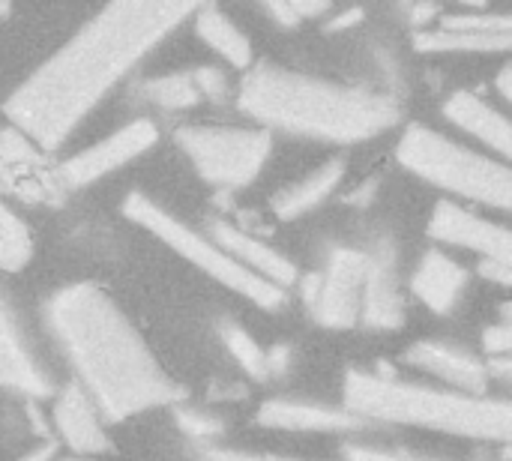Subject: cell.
<instances>
[{"instance_id": "cell-36", "label": "cell", "mask_w": 512, "mask_h": 461, "mask_svg": "<svg viewBox=\"0 0 512 461\" xmlns=\"http://www.w3.org/2000/svg\"><path fill=\"white\" fill-rule=\"evenodd\" d=\"M291 6H294V12H297V18H300V21L324 18V15H330V12H333V3H327V0H315V3L297 0V3H291Z\"/></svg>"}, {"instance_id": "cell-16", "label": "cell", "mask_w": 512, "mask_h": 461, "mask_svg": "<svg viewBox=\"0 0 512 461\" xmlns=\"http://www.w3.org/2000/svg\"><path fill=\"white\" fill-rule=\"evenodd\" d=\"M360 321L372 330H393L405 321V297L399 288L396 255L384 246L366 255V276L360 294Z\"/></svg>"}, {"instance_id": "cell-17", "label": "cell", "mask_w": 512, "mask_h": 461, "mask_svg": "<svg viewBox=\"0 0 512 461\" xmlns=\"http://www.w3.org/2000/svg\"><path fill=\"white\" fill-rule=\"evenodd\" d=\"M468 285L471 273L441 249H429L411 276V291L417 294V300L441 318L453 315L462 306Z\"/></svg>"}, {"instance_id": "cell-42", "label": "cell", "mask_w": 512, "mask_h": 461, "mask_svg": "<svg viewBox=\"0 0 512 461\" xmlns=\"http://www.w3.org/2000/svg\"><path fill=\"white\" fill-rule=\"evenodd\" d=\"M3 15H12V6H9V3H0V18H3Z\"/></svg>"}, {"instance_id": "cell-25", "label": "cell", "mask_w": 512, "mask_h": 461, "mask_svg": "<svg viewBox=\"0 0 512 461\" xmlns=\"http://www.w3.org/2000/svg\"><path fill=\"white\" fill-rule=\"evenodd\" d=\"M219 339L228 348V354L237 360V366L252 378V381H270V369H267V351L252 339V333H246L237 321H222L219 324Z\"/></svg>"}, {"instance_id": "cell-24", "label": "cell", "mask_w": 512, "mask_h": 461, "mask_svg": "<svg viewBox=\"0 0 512 461\" xmlns=\"http://www.w3.org/2000/svg\"><path fill=\"white\" fill-rule=\"evenodd\" d=\"M33 255V234L21 216L12 213V207L0 198V270L18 273L27 267Z\"/></svg>"}, {"instance_id": "cell-11", "label": "cell", "mask_w": 512, "mask_h": 461, "mask_svg": "<svg viewBox=\"0 0 512 461\" xmlns=\"http://www.w3.org/2000/svg\"><path fill=\"white\" fill-rule=\"evenodd\" d=\"M429 237L435 243H447L465 252L480 255L483 261L510 264V228L501 222H489L456 201H438L429 219Z\"/></svg>"}, {"instance_id": "cell-5", "label": "cell", "mask_w": 512, "mask_h": 461, "mask_svg": "<svg viewBox=\"0 0 512 461\" xmlns=\"http://www.w3.org/2000/svg\"><path fill=\"white\" fill-rule=\"evenodd\" d=\"M396 159L414 177L432 183L441 192H450L456 198L486 204L495 210H510V162L471 150L423 123H411L402 132L396 144Z\"/></svg>"}, {"instance_id": "cell-10", "label": "cell", "mask_w": 512, "mask_h": 461, "mask_svg": "<svg viewBox=\"0 0 512 461\" xmlns=\"http://www.w3.org/2000/svg\"><path fill=\"white\" fill-rule=\"evenodd\" d=\"M0 390L24 399H48L57 393L48 369L39 363L18 315L0 291Z\"/></svg>"}, {"instance_id": "cell-38", "label": "cell", "mask_w": 512, "mask_h": 461, "mask_svg": "<svg viewBox=\"0 0 512 461\" xmlns=\"http://www.w3.org/2000/svg\"><path fill=\"white\" fill-rule=\"evenodd\" d=\"M318 285H321V273H309V276H303L300 279V297H303V303L312 309V303H315V297H318Z\"/></svg>"}, {"instance_id": "cell-21", "label": "cell", "mask_w": 512, "mask_h": 461, "mask_svg": "<svg viewBox=\"0 0 512 461\" xmlns=\"http://www.w3.org/2000/svg\"><path fill=\"white\" fill-rule=\"evenodd\" d=\"M195 33L234 69H249L255 63L252 39L216 6V3H198L192 12Z\"/></svg>"}, {"instance_id": "cell-37", "label": "cell", "mask_w": 512, "mask_h": 461, "mask_svg": "<svg viewBox=\"0 0 512 461\" xmlns=\"http://www.w3.org/2000/svg\"><path fill=\"white\" fill-rule=\"evenodd\" d=\"M480 276H486L489 282L501 285V288H510V264H501V261H480Z\"/></svg>"}, {"instance_id": "cell-12", "label": "cell", "mask_w": 512, "mask_h": 461, "mask_svg": "<svg viewBox=\"0 0 512 461\" xmlns=\"http://www.w3.org/2000/svg\"><path fill=\"white\" fill-rule=\"evenodd\" d=\"M0 186L27 204L57 201V174L45 165V153L36 150L21 132L0 129Z\"/></svg>"}, {"instance_id": "cell-15", "label": "cell", "mask_w": 512, "mask_h": 461, "mask_svg": "<svg viewBox=\"0 0 512 461\" xmlns=\"http://www.w3.org/2000/svg\"><path fill=\"white\" fill-rule=\"evenodd\" d=\"M207 237L225 252L231 255L240 267H246L249 273L261 276L264 282L288 291L294 282H297V264L291 258H285L279 249L267 246L264 240L246 234L243 228L231 225V222H222V219H210L207 222Z\"/></svg>"}, {"instance_id": "cell-14", "label": "cell", "mask_w": 512, "mask_h": 461, "mask_svg": "<svg viewBox=\"0 0 512 461\" xmlns=\"http://www.w3.org/2000/svg\"><path fill=\"white\" fill-rule=\"evenodd\" d=\"M51 426L60 435V441L84 459H93L99 453L111 450V438L105 432L102 414L96 411V405L87 399V393L72 381L63 384L54 393V405H51Z\"/></svg>"}, {"instance_id": "cell-18", "label": "cell", "mask_w": 512, "mask_h": 461, "mask_svg": "<svg viewBox=\"0 0 512 461\" xmlns=\"http://www.w3.org/2000/svg\"><path fill=\"white\" fill-rule=\"evenodd\" d=\"M258 423L282 432H357L363 420L336 405L306 402V399H270L258 408Z\"/></svg>"}, {"instance_id": "cell-33", "label": "cell", "mask_w": 512, "mask_h": 461, "mask_svg": "<svg viewBox=\"0 0 512 461\" xmlns=\"http://www.w3.org/2000/svg\"><path fill=\"white\" fill-rule=\"evenodd\" d=\"M363 18H366V9H363V6H348L345 12H336V15L324 24V30H327V33H339V30H348V27L360 24Z\"/></svg>"}, {"instance_id": "cell-20", "label": "cell", "mask_w": 512, "mask_h": 461, "mask_svg": "<svg viewBox=\"0 0 512 461\" xmlns=\"http://www.w3.org/2000/svg\"><path fill=\"white\" fill-rule=\"evenodd\" d=\"M345 180V159L342 156H333L327 159L324 165H318L312 174H306L303 180L285 186L273 201H270V210L276 219L282 222H294V219H303L306 213L318 210Z\"/></svg>"}, {"instance_id": "cell-35", "label": "cell", "mask_w": 512, "mask_h": 461, "mask_svg": "<svg viewBox=\"0 0 512 461\" xmlns=\"http://www.w3.org/2000/svg\"><path fill=\"white\" fill-rule=\"evenodd\" d=\"M288 366H291V345H273V348L267 351V369H270V378H273V375L288 372Z\"/></svg>"}, {"instance_id": "cell-34", "label": "cell", "mask_w": 512, "mask_h": 461, "mask_svg": "<svg viewBox=\"0 0 512 461\" xmlns=\"http://www.w3.org/2000/svg\"><path fill=\"white\" fill-rule=\"evenodd\" d=\"M264 12H267L270 18H276V24H279V27H300V24H303V21L297 18L294 6H291V3H282V0L264 3Z\"/></svg>"}, {"instance_id": "cell-7", "label": "cell", "mask_w": 512, "mask_h": 461, "mask_svg": "<svg viewBox=\"0 0 512 461\" xmlns=\"http://www.w3.org/2000/svg\"><path fill=\"white\" fill-rule=\"evenodd\" d=\"M174 141L195 174L219 189H243L258 180L273 150V138L261 126L189 123L174 132Z\"/></svg>"}, {"instance_id": "cell-39", "label": "cell", "mask_w": 512, "mask_h": 461, "mask_svg": "<svg viewBox=\"0 0 512 461\" xmlns=\"http://www.w3.org/2000/svg\"><path fill=\"white\" fill-rule=\"evenodd\" d=\"M24 411H27V420H30V426H33V432H36L39 438H45V441H51V438H48V435H51V426H48V423L42 420V414H39V408H36L33 402H27V408H24Z\"/></svg>"}, {"instance_id": "cell-43", "label": "cell", "mask_w": 512, "mask_h": 461, "mask_svg": "<svg viewBox=\"0 0 512 461\" xmlns=\"http://www.w3.org/2000/svg\"><path fill=\"white\" fill-rule=\"evenodd\" d=\"M54 461H93V459H84V456H69V459H54Z\"/></svg>"}, {"instance_id": "cell-26", "label": "cell", "mask_w": 512, "mask_h": 461, "mask_svg": "<svg viewBox=\"0 0 512 461\" xmlns=\"http://www.w3.org/2000/svg\"><path fill=\"white\" fill-rule=\"evenodd\" d=\"M438 27L462 33H512L510 12H441Z\"/></svg>"}, {"instance_id": "cell-1", "label": "cell", "mask_w": 512, "mask_h": 461, "mask_svg": "<svg viewBox=\"0 0 512 461\" xmlns=\"http://www.w3.org/2000/svg\"><path fill=\"white\" fill-rule=\"evenodd\" d=\"M198 3H111L39 63L3 102V114L36 150H60L90 111L183 21Z\"/></svg>"}, {"instance_id": "cell-29", "label": "cell", "mask_w": 512, "mask_h": 461, "mask_svg": "<svg viewBox=\"0 0 512 461\" xmlns=\"http://www.w3.org/2000/svg\"><path fill=\"white\" fill-rule=\"evenodd\" d=\"M345 461H429L411 453H396L384 447H366V444H345Z\"/></svg>"}, {"instance_id": "cell-9", "label": "cell", "mask_w": 512, "mask_h": 461, "mask_svg": "<svg viewBox=\"0 0 512 461\" xmlns=\"http://www.w3.org/2000/svg\"><path fill=\"white\" fill-rule=\"evenodd\" d=\"M366 276V252L336 249L321 270L318 297L312 303V318L330 330H348L360 321V294Z\"/></svg>"}, {"instance_id": "cell-41", "label": "cell", "mask_w": 512, "mask_h": 461, "mask_svg": "<svg viewBox=\"0 0 512 461\" xmlns=\"http://www.w3.org/2000/svg\"><path fill=\"white\" fill-rule=\"evenodd\" d=\"M510 75H512L510 66H504V69H501V75H498V93H501V99H504V102H510L512 99Z\"/></svg>"}, {"instance_id": "cell-30", "label": "cell", "mask_w": 512, "mask_h": 461, "mask_svg": "<svg viewBox=\"0 0 512 461\" xmlns=\"http://www.w3.org/2000/svg\"><path fill=\"white\" fill-rule=\"evenodd\" d=\"M483 348L486 354L495 360V357H510L512 351V327L504 321V324H492L483 330Z\"/></svg>"}, {"instance_id": "cell-31", "label": "cell", "mask_w": 512, "mask_h": 461, "mask_svg": "<svg viewBox=\"0 0 512 461\" xmlns=\"http://www.w3.org/2000/svg\"><path fill=\"white\" fill-rule=\"evenodd\" d=\"M201 461H306V459H285V456H270V453H249V450H231V447H210V450H204Z\"/></svg>"}, {"instance_id": "cell-2", "label": "cell", "mask_w": 512, "mask_h": 461, "mask_svg": "<svg viewBox=\"0 0 512 461\" xmlns=\"http://www.w3.org/2000/svg\"><path fill=\"white\" fill-rule=\"evenodd\" d=\"M45 324L102 420L123 423L180 402V387L105 288L75 282L54 291L45 303Z\"/></svg>"}, {"instance_id": "cell-27", "label": "cell", "mask_w": 512, "mask_h": 461, "mask_svg": "<svg viewBox=\"0 0 512 461\" xmlns=\"http://www.w3.org/2000/svg\"><path fill=\"white\" fill-rule=\"evenodd\" d=\"M174 423L180 426L183 435L198 438V441H210L219 438L225 432V420L198 408H186V405H174Z\"/></svg>"}, {"instance_id": "cell-3", "label": "cell", "mask_w": 512, "mask_h": 461, "mask_svg": "<svg viewBox=\"0 0 512 461\" xmlns=\"http://www.w3.org/2000/svg\"><path fill=\"white\" fill-rule=\"evenodd\" d=\"M234 99L267 132L282 129L330 144H360L402 120V102L393 93L315 78L270 60H258L243 72Z\"/></svg>"}, {"instance_id": "cell-6", "label": "cell", "mask_w": 512, "mask_h": 461, "mask_svg": "<svg viewBox=\"0 0 512 461\" xmlns=\"http://www.w3.org/2000/svg\"><path fill=\"white\" fill-rule=\"evenodd\" d=\"M123 216L129 222H135L138 228L150 231L153 237H159L168 249H174L180 258H186L192 267H198L201 273H207L210 279H216L219 285H225L228 291L246 297L249 303L261 306V309H282L288 303V291L264 282L261 276L249 273L246 267H240L231 255H225L207 234L189 228L186 222H180L174 213H168L165 207H159L153 198H147L144 192H132L123 201Z\"/></svg>"}, {"instance_id": "cell-8", "label": "cell", "mask_w": 512, "mask_h": 461, "mask_svg": "<svg viewBox=\"0 0 512 461\" xmlns=\"http://www.w3.org/2000/svg\"><path fill=\"white\" fill-rule=\"evenodd\" d=\"M156 141H159V126L147 117H138L126 126L114 129L108 138H102V141L72 153L69 159H63L54 168L57 183H60V189H84V186L114 174L126 162L138 159Z\"/></svg>"}, {"instance_id": "cell-32", "label": "cell", "mask_w": 512, "mask_h": 461, "mask_svg": "<svg viewBox=\"0 0 512 461\" xmlns=\"http://www.w3.org/2000/svg\"><path fill=\"white\" fill-rule=\"evenodd\" d=\"M441 12L444 9L438 3H414V6H408V24H414L417 30H426V24L441 18Z\"/></svg>"}, {"instance_id": "cell-40", "label": "cell", "mask_w": 512, "mask_h": 461, "mask_svg": "<svg viewBox=\"0 0 512 461\" xmlns=\"http://www.w3.org/2000/svg\"><path fill=\"white\" fill-rule=\"evenodd\" d=\"M57 459V441H45L39 450H30L21 461H54Z\"/></svg>"}, {"instance_id": "cell-13", "label": "cell", "mask_w": 512, "mask_h": 461, "mask_svg": "<svg viewBox=\"0 0 512 461\" xmlns=\"http://www.w3.org/2000/svg\"><path fill=\"white\" fill-rule=\"evenodd\" d=\"M405 363L414 366L417 372H426L435 381L447 384V390H456L465 396H486L489 381H492L486 360H480L477 354H471L459 345L438 342V339H423V342L411 345L405 351Z\"/></svg>"}, {"instance_id": "cell-4", "label": "cell", "mask_w": 512, "mask_h": 461, "mask_svg": "<svg viewBox=\"0 0 512 461\" xmlns=\"http://www.w3.org/2000/svg\"><path fill=\"white\" fill-rule=\"evenodd\" d=\"M345 411L369 423L417 426L468 441H510V402L492 396H465L447 387L399 381L381 372L351 369L345 375Z\"/></svg>"}, {"instance_id": "cell-28", "label": "cell", "mask_w": 512, "mask_h": 461, "mask_svg": "<svg viewBox=\"0 0 512 461\" xmlns=\"http://www.w3.org/2000/svg\"><path fill=\"white\" fill-rule=\"evenodd\" d=\"M192 78H195V87L201 93V99H210V102H225L234 96V87L228 81V75L216 66H201V69H192Z\"/></svg>"}, {"instance_id": "cell-22", "label": "cell", "mask_w": 512, "mask_h": 461, "mask_svg": "<svg viewBox=\"0 0 512 461\" xmlns=\"http://www.w3.org/2000/svg\"><path fill=\"white\" fill-rule=\"evenodd\" d=\"M414 48L423 54H504L512 48V33H462L426 27L414 33Z\"/></svg>"}, {"instance_id": "cell-19", "label": "cell", "mask_w": 512, "mask_h": 461, "mask_svg": "<svg viewBox=\"0 0 512 461\" xmlns=\"http://www.w3.org/2000/svg\"><path fill=\"white\" fill-rule=\"evenodd\" d=\"M441 111L453 126H459L462 132H468L471 138L486 144L492 153H498L501 162H510L512 132L504 111H498L495 105H489L486 99H480L477 93H468V90L447 96Z\"/></svg>"}, {"instance_id": "cell-23", "label": "cell", "mask_w": 512, "mask_h": 461, "mask_svg": "<svg viewBox=\"0 0 512 461\" xmlns=\"http://www.w3.org/2000/svg\"><path fill=\"white\" fill-rule=\"evenodd\" d=\"M138 93L144 96V102H150L162 111H189L204 102L195 87L192 72H168V75L147 78L138 87Z\"/></svg>"}]
</instances>
